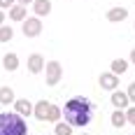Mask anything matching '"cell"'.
I'll list each match as a JSON object with an SVG mask.
<instances>
[{
	"mask_svg": "<svg viewBox=\"0 0 135 135\" xmlns=\"http://www.w3.org/2000/svg\"><path fill=\"white\" fill-rule=\"evenodd\" d=\"M56 135H72V126L70 123H58L56 126Z\"/></svg>",
	"mask_w": 135,
	"mask_h": 135,
	"instance_id": "ac0fdd59",
	"label": "cell"
},
{
	"mask_svg": "<svg viewBox=\"0 0 135 135\" xmlns=\"http://www.w3.org/2000/svg\"><path fill=\"white\" fill-rule=\"evenodd\" d=\"M126 16H128V9H126V7H112V9L107 12L109 21H123Z\"/></svg>",
	"mask_w": 135,
	"mask_h": 135,
	"instance_id": "30bf717a",
	"label": "cell"
},
{
	"mask_svg": "<svg viewBox=\"0 0 135 135\" xmlns=\"http://www.w3.org/2000/svg\"><path fill=\"white\" fill-rule=\"evenodd\" d=\"M14 105H16V112H19L21 117H28V114H33V105H30L28 100H14Z\"/></svg>",
	"mask_w": 135,
	"mask_h": 135,
	"instance_id": "4fadbf2b",
	"label": "cell"
},
{
	"mask_svg": "<svg viewBox=\"0 0 135 135\" xmlns=\"http://www.w3.org/2000/svg\"><path fill=\"white\" fill-rule=\"evenodd\" d=\"M58 117H61V109L54 107V105H49V114H47V121H56Z\"/></svg>",
	"mask_w": 135,
	"mask_h": 135,
	"instance_id": "d6986e66",
	"label": "cell"
},
{
	"mask_svg": "<svg viewBox=\"0 0 135 135\" xmlns=\"http://www.w3.org/2000/svg\"><path fill=\"white\" fill-rule=\"evenodd\" d=\"M44 75H47V84H49V86L58 84V81H61V75H63V68H61V63H58V61L47 63V65H44Z\"/></svg>",
	"mask_w": 135,
	"mask_h": 135,
	"instance_id": "3957f363",
	"label": "cell"
},
{
	"mask_svg": "<svg viewBox=\"0 0 135 135\" xmlns=\"http://www.w3.org/2000/svg\"><path fill=\"white\" fill-rule=\"evenodd\" d=\"M128 103H131V100H128V93H121V91L114 89V93H112V105L117 109H123V107H128Z\"/></svg>",
	"mask_w": 135,
	"mask_h": 135,
	"instance_id": "52a82bcc",
	"label": "cell"
},
{
	"mask_svg": "<svg viewBox=\"0 0 135 135\" xmlns=\"http://www.w3.org/2000/svg\"><path fill=\"white\" fill-rule=\"evenodd\" d=\"M14 0H0V7H12Z\"/></svg>",
	"mask_w": 135,
	"mask_h": 135,
	"instance_id": "7402d4cb",
	"label": "cell"
},
{
	"mask_svg": "<svg viewBox=\"0 0 135 135\" xmlns=\"http://www.w3.org/2000/svg\"><path fill=\"white\" fill-rule=\"evenodd\" d=\"M33 9H35L37 16H47L51 12V2L49 0H33Z\"/></svg>",
	"mask_w": 135,
	"mask_h": 135,
	"instance_id": "ba28073f",
	"label": "cell"
},
{
	"mask_svg": "<svg viewBox=\"0 0 135 135\" xmlns=\"http://www.w3.org/2000/svg\"><path fill=\"white\" fill-rule=\"evenodd\" d=\"M126 121L135 123V109H128V112H126Z\"/></svg>",
	"mask_w": 135,
	"mask_h": 135,
	"instance_id": "ffe728a7",
	"label": "cell"
},
{
	"mask_svg": "<svg viewBox=\"0 0 135 135\" xmlns=\"http://www.w3.org/2000/svg\"><path fill=\"white\" fill-rule=\"evenodd\" d=\"M33 114H35V119L47 121V114H49V103H47V100H40V103L33 107Z\"/></svg>",
	"mask_w": 135,
	"mask_h": 135,
	"instance_id": "9c48e42d",
	"label": "cell"
},
{
	"mask_svg": "<svg viewBox=\"0 0 135 135\" xmlns=\"http://www.w3.org/2000/svg\"><path fill=\"white\" fill-rule=\"evenodd\" d=\"M26 121L19 112H0V135H26Z\"/></svg>",
	"mask_w": 135,
	"mask_h": 135,
	"instance_id": "7a4b0ae2",
	"label": "cell"
},
{
	"mask_svg": "<svg viewBox=\"0 0 135 135\" xmlns=\"http://www.w3.org/2000/svg\"><path fill=\"white\" fill-rule=\"evenodd\" d=\"M14 100H16V98H14L12 89H9V86H0V105H9Z\"/></svg>",
	"mask_w": 135,
	"mask_h": 135,
	"instance_id": "7c38bea8",
	"label": "cell"
},
{
	"mask_svg": "<svg viewBox=\"0 0 135 135\" xmlns=\"http://www.w3.org/2000/svg\"><path fill=\"white\" fill-rule=\"evenodd\" d=\"M112 123H114V126H117V128H119V126H123V123H126V114H123L121 109H117V112H114V114H112Z\"/></svg>",
	"mask_w": 135,
	"mask_h": 135,
	"instance_id": "e0dca14e",
	"label": "cell"
},
{
	"mask_svg": "<svg viewBox=\"0 0 135 135\" xmlns=\"http://www.w3.org/2000/svg\"><path fill=\"white\" fill-rule=\"evenodd\" d=\"M19 5H23V7H26V5H33V0H19Z\"/></svg>",
	"mask_w": 135,
	"mask_h": 135,
	"instance_id": "603a6c76",
	"label": "cell"
},
{
	"mask_svg": "<svg viewBox=\"0 0 135 135\" xmlns=\"http://www.w3.org/2000/svg\"><path fill=\"white\" fill-rule=\"evenodd\" d=\"M42 33V23L37 16H33V19H23V35L26 37H37Z\"/></svg>",
	"mask_w": 135,
	"mask_h": 135,
	"instance_id": "277c9868",
	"label": "cell"
},
{
	"mask_svg": "<svg viewBox=\"0 0 135 135\" xmlns=\"http://www.w3.org/2000/svg\"><path fill=\"white\" fill-rule=\"evenodd\" d=\"M126 68H128V63H126L123 58L112 61V72H114V75H123V72H126Z\"/></svg>",
	"mask_w": 135,
	"mask_h": 135,
	"instance_id": "9a60e30c",
	"label": "cell"
},
{
	"mask_svg": "<svg viewBox=\"0 0 135 135\" xmlns=\"http://www.w3.org/2000/svg\"><path fill=\"white\" fill-rule=\"evenodd\" d=\"M12 35H14L12 26H0V42H9Z\"/></svg>",
	"mask_w": 135,
	"mask_h": 135,
	"instance_id": "2e32d148",
	"label": "cell"
},
{
	"mask_svg": "<svg viewBox=\"0 0 135 135\" xmlns=\"http://www.w3.org/2000/svg\"><path fill=\"white\" fill-rule=\"evenodd\" d=\"M128 100H135V81L128 86Z\"/></svg>",
	"mask_w": 135,
	"mask_h": 135,
	"instance_id": "44dd1931",
	"label": "cell"
},
{
	"mask_svg": "<svg viewBox=\"0 0 135 135\" xmlns=\"http://www.w3.org/2000/svg\"><path fill=\"white\" fill-rule=\"evenodd\" d=\"M28 70H30L33 75L42 72V70H44V58H42L40 54H33L30 58H28Z\"/></svg>",
	"mask_w": 135,
	"mask_h": 135,
	"instance_id": "8992f818",
	"label": "cell"
},
{
	"mask_svg": "<svg viewBox=\"0 0 135 135\" xmlns=\"http://www.w3.org/2000/svg\"><path fill=\"white\" fill-rule=\"evenodd\" d=\"M9 19H12V21H23V19H26V7H23V5L12 7V9H9Z\"/></svg>",
	"mask_w": 135,
	"mask_h": 135,
	"instance_id": "5bb4252c",
	"label": "cell"
},
{
	"mask_svg": "<svg viewBox=\"0 0 135 135\" xmlns=\"http://www.w3.org/2000/svg\"><path fill=\"white\" fill-rule=\"evenodd\" d=\"M131 61H133V63H135V49H133V51H131Z\"/></svg>",
	"mask_w": 135,
	"mask_h": 135,
	"instance_id": "cb8c5ba5",
	"label": "cell"
},
{
	"mask_svg": "<svg viewBox=\"0 0 135 135\" xmlns=\"http://www.w3.org/2000/svg\"><path fill=\"white\" fill-rule=\"evenodd\" d=\"M2 65H5V70L14 72V70L19 68V56H16V54H5V56H2Z\"/></svg>",
	"mask_w": 135,
	"mask_h": 135,
	"instance_id": "8fae6325",
	"label": "cell"
},
{
	"mask_svg": "<svg viewBox=\"0 0 135 135\" xmlns=\"http://www.w3.org/2000/svg\"><path fill=\"white\" fill-rule=\"evenodd\" d=\"M2 19H5V14H2V12H0V26H2Z\"/></svg>",
	"mask_w": 135,
	"mask_h": 135,
	"instance_id": "d4e9b609",
	"label": "cell"
},
{
	"mask_svg": "<svg viewBox=\"0 0 135 135\" xmlns=\"http://www.w3.org/2000/svg\"><path fill=\"white\" fill-rule=\"evenodd\" d=\"M93 112H95L93 103L89 98L77 95V98H70L65 105H63V119L70 126H86V123L93 119Z\"/></svg>",
	"mask_w": 135,
	"mask_h": 135,
	"instance_id": "6da1fadb",
	"label": "cell"
},
{
	"mask_svg": "<svg viewBox=\"0 0 135 135\" xmlns=\"http://www.w3.org/2000/svg\"><path fill=\"white\" fill-rule=\"evenodd\" d=\"M100 86H103V89H109V91H114V89L119 86L117 75H114V72H103V75H100Z\"/></svg>",
	"mask_w": 135,
	"mask_h": 135,
	"instance_id": "5b68a950",
	"label": "cell"
}]
</instances>
